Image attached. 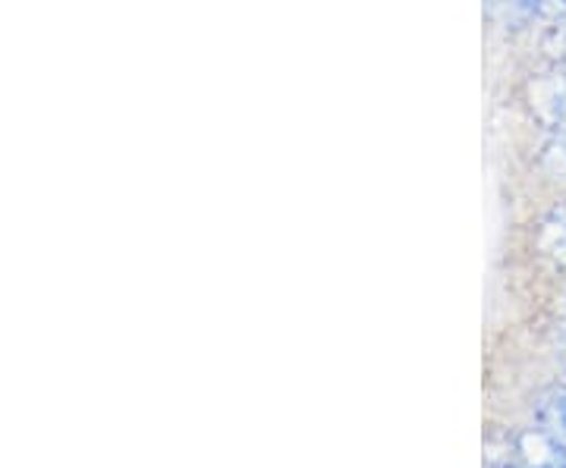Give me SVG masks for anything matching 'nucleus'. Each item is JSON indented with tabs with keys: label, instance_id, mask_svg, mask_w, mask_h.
<instances>
[{
	"label": "nucleus",
	"instance_id": "f257e3e1",
	"mask_svg": "<svg viewBox=\"0 0 566 468\" xmlns=\"http://www.w3.org/2000/svg\"><path fill=\"white\" fill-rule=\"evenodd\" d=\"M535 430L566 453V384L545 390L535 403Z\"/></svg>",
	"mask_w": 566,
	"mask_h": 468
},
{
	"label": "nucleus",
	"instance_id": "f03ea898",
	"mask_svg": "<svg viewBox=\"0 0 566 468\" xmlns=\"http://www.w3.org/2000/svg\"><path fill=\"white\" fill-rule=\"evenodd\" d=\"M523 468H566V453H560L538 430H532L523 440Z\"/></svg>",
	"mask_w": 566,
	"mask_h": 468
},
{
	"label": "nucleus",
	"instance_id": "7ed1b4c3",
	"mask_svg": "<svg viewBox=\"0 0 566 468\" xmlns=\"http://www.w3.org/2000/svg\"><path fill=\"white\" fill-rule=\"evenodd\" d=\"M542 245H545V252L557 265L566 267V199L545 217V224H542Z\"/></svg>",
	"mask_w": 566,
	"mask_h": 468
},
{
	"label": "nucleus",
	"instance_id": "20e7f679",
	"mask_svg": "<svg viewBox=\"0 0 566 468\" xmlns=\"http://www.w3.org/2000/svg\"><path fill=\"white\" fill-rule=\"evenodd\" d=\"M557 355H560V362L566 368V306L564 315H560V327H557Z\"/></svg>",
	"mask_w": 566,
	"mask_h": 468
},
{
	"label": "nucleus",
	"instance_id": "39448f33",
	"mask_svg": "<svg viewBox=\"0 0 566 468\" xmlns=\"http://www.w3.org/2000/svg\"><path fill=\"white\" fill-rule=\"evenodd\" d=\"M506 468H510V466H506Z\"/></svg>",
	"mask_w": 566,
	"mask_h": 468
}]
</instances>
